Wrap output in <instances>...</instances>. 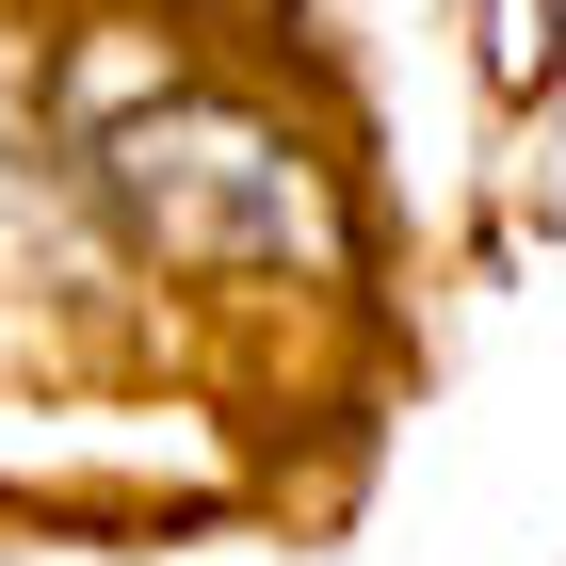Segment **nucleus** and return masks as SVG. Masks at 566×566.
Masks as SVG:
<instances>
[{"instance_id": "f257e3e1", "label": "nucleus", "mask_w": 566, "mask_h": 566, "mask_svg": "<svg viewBox=\"0 0 566 566\" xmlns=\"http://www.w3.org/2000/svg\"><path fill=\"white\" fill-rule=\"evenodd\" d=\"M49 178L114 243H146V260H307L324 243L307 146L260 97H227L211 65L146 49V33H97L49 82Z\"/></svg>"}]
</instances>
